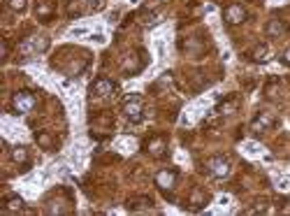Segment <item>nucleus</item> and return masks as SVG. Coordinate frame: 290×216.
Masks as SVG:
<instances>
[{
    "label": "nucleus",
    "instance_id": "obj_1",
    "mask_svg": "<svg viewBox=\"0 0 290 216\" xmlns=\"http://www.w3.org/2000/svg\"><path fill=\"white\" fill-rule=\"evenodd\" d=\"M123 114L130 123H142L144 119V107H142V96L130 93L123 98Z\"/></svg>",
    "mask_w": 290,
    "mask_h": 216
},
{
    "label": "nucleus",
    "instance_id": "obj_2",
    "mask_svg": "<svg viewBox=\"0 0 290 216\" xmlns=\"http://www.w3.org/2000/svg\"><path fill=\"white\" fill-rule=\"evenodd\" d=\"M37 105V98L33 96L31 91H17L14 96H12V114H28L33 107Z\"/></svg>",
    "mask_w": 290,
    "mask_h": 216
},
{
    "label": "nucleus",
    "instance_id": "obj_3",
    "mask_svg": "<svg viewBox=\"0 0 290 216\" xmlns=\"http://www.w3.org/2000/svg\"><path fill=\"white\" fill-rule=\"evenodd\" d=\"M176 179H179V172L176 170H160V172H155V186L165 193V198L172 200V195L170 191L176 186Z\"/></svg>",
    "mask_w": 290,
    "mask_h": 216
},
{
    "label": "nucleus",
    "instance_id": "obj_4",
    "mask_svg": "<svg viewBox=\"0 0 290 216\" xmlns=\"http://www.w3.org/2000/svg\"><path fill=\"white\" fill-rule=\"evenodd\" d=\"M230 170H232V165L225 156H214V158H209L207 161V172L211 177H216V179H223V177H228Z\"/></svg>",
    "mask_w": 290,
    "mask_h": 216
},
{
    "label": "nucleus",
    "instance_id": "obj_5",
    "mask_svg": "<svg viewBox=\"0 0 290 216\" xmlns=\"http://www.w3.org/2000/svg\"><path fill=\"white\" fill-rule=\"evenodd\" d=\"M167 137L165 135H154L151 140L144 142V151H149L151 156H155V158H165L167 156Z\"/></svg>",
    "mask_w": 290,
    "mask_h": 216
},
{
    "label": "nucleus",
    "instance_id": "obj_6",
    "mask_svg": "<svg viewBox=\"0 0 290 216\" xmlns=\"http://www.w3.org/2000/svg\"><path fill=\"white\" fill-rule=\"evenodd\" d=\"M125 209L128 212H137V214H146V212H154V200L146 198V195H137V198H130L125 202Z\"/></svg>",
    "mask_w": 290,
    "mask_h": 216
},
{
    "label": "nucleus",
    "instance_id": "obj_7",
    "mask_svg": "<svg viewBox=\"0 0 290 216\" xmlns=\"http://www.w3.org/2000/svg\"><path fill=\"white\" fill-rule=\"evenodd\" d=\"M91 96H100V98H107V96H112L116 91V84L112 82V79H107V77H98L93 84H91Z\"/></svg>",
    "mask_w": 290,
    "mask_h": 216
},
{
    "label": "nucleus",
    "instance_id": "obj_8",
    "mask_svg": "<svg viewBox=\"0 0 290 216\" xmlns=\"http://www.w3.org/2000/svg\"><path fill=\"white\" fill-rule=\"evenodd\" d=\"M223 19H225V23H228V26H237V23L246 21V10H244L239 2H232V5H228V7H225V12H223Z\"/></svg>",
    "mask_w": 290,
    "mask_h": 216
},
{
    "label": "nucleus",
    "instance_id": "obj_9",
    "mask_svg": "<svg viewBox=\"0 0 290 216\" xmlns=\"http://www.w3.org/2000/svg\"><path fill=\"white\" fill-rule=\"evenodd\" d=\"M21 209H23V200H21L19 195H7L2 200V207H0L2 214H12V212H21Z\"/></svg>",
    "mask_w": 290,
    "mask_h": 216
},
{
    "label": "nucleus",
    "instance_id": "obj_10",
    "mask_svg": "<svg viewBox=\"0 0 290 216\" xmlns=\"http://www.w3.org/2000/svg\"><path fill=\"white\" fill-rule=\"evenodd\" d=\"M265 33H267V37H281V35L288 33V26L281 19H270V23L265 26Z\"/></svg>",
    "mask_w": 290,
    "mask_h": 216
},
{
    "label": "nucleus",
    "instance_id": "obj_11",
    "mask_svg": "<svg viewBox=\"0 0 290 216\" xmlns=\"http://www.w3.org/2000/svg\"><path fill=\"white\" fill-rule=\"evenodd\" d=\"M209 202V195L207 193H202V191H193V198L188 200V205H184L186 209H190V212H197V209H202V207Z\"/></svg>",
    "mask_w": 290,
    "mask_h": 216
},
{
    "label": "nucleus",
    "instance_id": "obj_12",
    "mask_svg": "<svg viewBox=\"0 0 290 216\" xmlns=\"http://www.w3.org/2000/svg\"><path fill=\"white\" fill-rule=\"evenodd\" d=\"M10 156H12V161L14 163H19V165H23V167L28 170L31 163H28V149H26V147H14Z\"/></svg>",
    "mask_w": 290,
    "mask_h": 216
},
{
    "label": "nucleus",
    "instance_id": "obj_13",
    "mask_svg": "<svg viewBox=\"0 0 290 216\" xmlns=\"http://www.w3.org/2000/svg\"><path fill=\"white\" fill-rule=\"evenodd\" d=\"M267 54H270V47H267V44H258V47L251 51V58H253L256 63H265V61H267Z\"/></svg>",
    "mask_w": 290,
    "mask_h": 216
},
{
    "label": "nucleus",
    "instance_id": "obj_14",
    "mask_svg": "<svg viewBox=\"0 0 290 216\" xmlns=\"http://www.w3.org/2000/svg\"><path fill=\"white\" fill-rule=\"evenodd\" d=\"M272 123H274V119H272V116H267V114H260L258 119L253 121V130H262V128H270Z\"/></svg>",
    "mask_w": 290,
    "mask_h": 216
},
{
    "label": "nucleus",
    "instance_id": "obj_15",
    "mask_svg": "<svg viewBox=\"0 0 290 216\" xmlns=\"http://www.w3.org/2000/svg\"><path fill=\"white\" fill-rule=\"evenodd\" d=\"M35 140H37V144L44 147V149H53V142H51V137H49L47 133H35Z\"/></svg>",
    "mask_w": 290,
    "mask_h": 216
},
{
    "label": "nucleus",
    "instance_id": "obj_16",
    "mask_svg": "<svg viewBox=\"0 0 290 216\" xmlns=\"http://www.w3.org/2000/svg\"><path fill=\"white\" fill-rule=\"evenodd\" d=\"M139 17H142V23H144V26H154V23L160 21V19H158V14H155V12H149V10H144Z\"/></svg>",
    "mask_w": 290,
    "mask_h": 216
},
{
    "label": "nucleus",
    "instance_id": "obj_17",
    "mask_svg": "<svg viewBox=\"0 0 290 216\" xmlns=\"http://www.w3.org/2000/svg\"><path fill=\"white\" fill-rule=\"evenodd\" d=\"M5 5L14 12H23L26 10V0H5Z\"/></svg>",
    "mask_w": 290,
    "mask_h": 216
},
{
    "label": "nucleus",
    "instance_id": "obj_18",
    "mask_svg": "<svg viewBox=\"0 0 290 216\" xmlns=\"http://www.w3.org/2000/svg\"><path fill=\"white\" fill-rule=\"evenodd\" d=\"M237 107V98H232L230 102H225V105H221V112H225V114H230L232 109Z\"/></svg>",
    "mask_w": 290,
    "mask_h": 216
},
{
    "label": "nucleus",
    "instance_id": "obj_19",
    "mask_svg": "<svg viewBox=\"0 0 290 216\" xmlns=\"http://www.w3.org/2000/svg\"><path fill=\"white\" fill-rule=\"evenodd\" d=\"M7 51H10V44H7V40H2V61L7 58Z\"/></svg>",
    "mask_w": 290,
    "mask_h": 216
},
{
    "label": "nucleus",
    "instance_id": "obj_20",
    "mask_svg": "<svg viewBox=\"0 0 290 216\" xmlns=\"http://www.w3.org/2000/svg\"><path fill=\"white\" fill-rule=\"evenodd\" d=\"M281 63H286V65L290 67V49H288V51H286L283 56H281Z\"/></svg>",
    "mask_w": 290,
    "mask_h": 216
}]
</instances>
